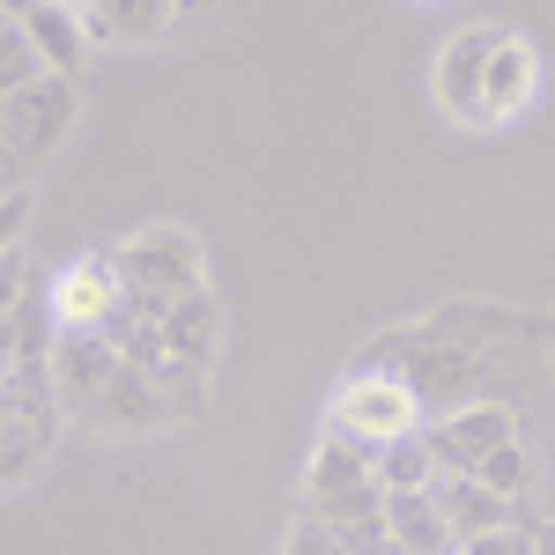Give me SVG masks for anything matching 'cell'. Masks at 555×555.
<instances>
[{
  "instance_id": "cell-16",
  "label": "cell",
  "mask_w": 555,
  "mask_h": 555,
  "mask_svg": "<svg viewBox=\"0 0 555 555\" xmlns=\"http://www.w3.org/2000/svg\"><path fill=\"white\" fill-rule=\"evenodd\" d=\"M474 474H481L496 496H512V504H526V496H533V452H526L518 437H512V444H496V452H489Z\"/></svg>"
},
{
  "instance_id": "cell-13",
  "label": "cell",
  "mask_w": 555,
  "mask_h": 555,
  "mask_svg": "<svg viewBox=\"0 0 555 555\" xmlns=\"http://www.w3.org/2000/svg\"><path fill=\"white\" fill-rule=\"evenodd\" d=\"M385 533L408 555H460V533L437 504V489H408V496H385Z\"/></svg>"
},
{
  "instance_id": "cell-3",
  "label": "cell",
  "mask_w": 555,
  "mask_h": 555,
  "mask_svg": "<svg viewBox=\"0 0 555 555\" xmlns=\"http://www.w3.org/2000/svg\"><path fill=\"white\" fill-rule=\"evenodd\" d=\"M112 253H119L133 311H178L193 289H208V253H201V237L185 222H149Z\"/></svg>"
},
{
  "instance_id": "cell-10",
  "label": "cell",
  "mask_w": 555,
  "mask_h": 555,
  "mask_svg": "<svg viewBox=\"0 0 555 555\" xmlns=\"http://www.w3.org/2000/svg\"><path fill=\"white\" fill-rule=\"evenodd\" d=\"M371 481H378V452L356 444L348 429H326L311 444V460H304V504H334V496H356Z\"/></svg>"
},
{
  "instance_id": "cell-9",
  "label": "cell",
  "mask_w": 555,
  "mask_h": 555,
  "mask_svg": "<svg viewBox=\"0 0 555 555\" xmlns=\"http://www.w3.org/2000/svg\"><path fill=\"white\" fill-rule=\"evenodd\" d=\"M512 437H518L512 408L481 400V408H452V415H437V423H429V452H437V467H444V474H474L496 444H512Z\"/></svg>"
},
{
  "instance_id": "cell-22",
  "label": "cell",
  "mask_w": 555,
  "mask_h": 555,
  "mask_svg": "<svg viewBox=\"0 0 555 555\" xmlns=\"http://www.w3.org/2000/svg\"><path fill=\"white\" fill-rule=\"evenodd\" d=\"M415 8H437V0H415Z\"/></svg>"
},
{
  "instance_id": "cell-15",
  "label": "cell",
  "mask_w": 555,
  "mask_h": 555,
  "mask_svg": "<svg viewBox=\"0 0 555 555\" xmlns=\"http://www.w3.org/2000/svg\"><path fill=\"white\" fill-rule=\"evenodd\" d=\"M437 452H429V429L400 437V444H378V489L385 496H408V489H437Z\"/></svg>"
},
{
  "instance_id": "cell-23",
  "label": "cell",
  "mask_w": 555,
  "mask_h": 555,
  "mask_svg": "<svg viewBox=\"0 0 555 555\" xmlns=\"http://www.w3.org/2000/svg\"><path fill=\"white\" fill-rule=\"evenodd\" d=\"M75 8H89V0H75Z\"/></svg>"
},
{
  "instance_id": "cell-21",
  "label": "cell",
  "mask_w": 555,
  "mask_h": 555,
  "mask_svg": "<svg viewBox=\"0 0 555 555\" xmlns=\"http://www.w3.org/2000/svg\"><path fill=\"white\" fill-rule=\"evenodd\" d=\"M548 518H555V481H548Z\"/></svg>"
},
{
  "instance_id": "cell-20",
  "label": "cell",
  "mask_w": 555,
  "mask_h": 555,
  "mask_svg": "<svg viewBox=\"0 0 555 555\" xmlns=\"http://www.w3.org/2000/svg\"><path fill=\"white\" fill-rule=\"evenodd\" d=\"M178 15H222V0H178Z\"/></svg>"
},
{
  "instance_id": "cell-11",
  "label": "cell",
  "mask_w": 555,
  "mask_h": 555,
  "mask_svg": "<svg viewBox=\"0 0 555 555\" xmlns=\"http://www.w3.org/2000/svg\"><path fill=\"white\" fill-rule=\"evenodd\" d=\"M89 38L104 52H141V44H164V30H178V0H89Z\"/></svg>"
},
{
  "instance_id": "cell-5",
  "label": "cell",
  "mask_w": 555,
  "mask_h": 555,
  "mask_svg": "<svg viewBox=\"0 0 555 555\" xmlns=\"http://www.w3.org/2000/svg\"><path fill=\"white\" fill-rule=\"evenodd\" d=\"M44 304H52V326H60V334H104V326L127 311L119 253H75L44 282Z\"/></svg>"
},
{
  "instance_id": "cell-12",
  "label": "cell",
  "mask_w": 555,
  "mask_h": 555,
  "mask_svg": "<svg viewBox=\"0 0 555 555\" xmlns=\"http://www.w3.org/2000/svg\"><path fill=\"white\" fill-rule=\"evenodd\" d=\"M8 23H23V30L38 38V52H44V67H52V75H82L89 52H96L89 15L75 8V0H38L30 15H8Z\"/></svg>"
},
{
  "instance_id": "cell-14",
  "label": "cell",
  "mask_w": 555,
  "mask_h": 555,
  "mask_svg": "<svg viewBox=\"0 0 555 555\" xmlns=\"http://www.w3.org/2000/svg\"><path fill=\"white\" fill-rule=\"evenodd\" d=\"M437 504H444V518H452L460 541H474V533L512 526V518H518V504H512V496H496L481 474H437Z\"/></svg>"
},
{
  "instance_id": "cell-6",
  "label": "cell",
  "mask_w": 555,
  "mask_h": 555,
  "mask_svg": "<svg viewBox=\"0 0 555 555\" xmlns=\"http://www.w3.org/2000/svg\"><path fill=\"white\" fill-rule=\"evenodd\" d=\"M496 38H504V23H467V30H452V38L437 44V60H429V96H437V112L460 119V127H474V133H481V75H489Z\"/></svg>"
},
{
  "instance_id": "cell-17",
  "label": "cell",
  "mask_w": 555,
  "mask_h": 555,
  "mask_svg": "<svg viewBox=\"0 0 555 555\" xmlns=\"http://www.w3.org/2000/svg\"><path fill=\"white\" fill-rule=\"evenodd\" d=\"M38 75H52L38 38L23 23H0V89H23V82H38Z\"/></svg>"
},
{
  "instance_id": "cell-18",
  "label": "cell",
  "mask_w": 555,
  "mask_h": 555,
  "mask_svg": "<svg viewBox=\"0 0 555 555\" xmlns=\"http://www.w3.org/2000/svg\"><path fill=\"white\" fill-rule=\"evenodd\" d=\"M282 555H356V548H348L341 526H326L319 512H304V526L289 533V548H282Z\"/></svg>"
},
{
  "instance_id": "cell-8",
  "label": "cell",
  "mask_w": 555,
  "mask_h": 555,
  "mask_svg": "<svg viewBox=\"0 0 555 555\" xmlns=\"http://www.w3.org/2000/svg\"><path fill=\"white\" fill-rule=\"evenodd\" d=\"M178 408H171V392L149 378L141 363H119V378L104 385L96 400H89L75 423H96V429H112V437H149V429H164Z\"/></svg>"
},
{
  "instance_id": "cell-4",
  "label": "cell",
  "mask_w": 555,
  "mask_h": 555,
  "mask_svg": "<svg viewBox=\"0 0 555 555\" xmlns=\"http://www.w3.org/2000/svg\"><path fill=\"white\" fill-rule=\"evenodd\" d=\"M326 415L334 429H348L356 444H400V437H415L423 423V385L408 378V371H385V363H363V371H348L334 385V400H326Z\"/></svg>"
},
{
  "instance_id": "cell-2",
  "label": "cell",
  "mask_w": 555,
  "mask_h": 555,
  "mask_svg": "<svg viewBox=\"0 0 555 555\" xmlns=\"http://www.w3.org/2000/svg\"><path fill=\"white\" fill-rule=\"evenodd\" d=\"M75 119H82L75 75H38L23 89H0V171H8V185H38L44 164L67 149Z\"/></svg>"
},
{
  "instance_id": "cell-7",
  "label": "cell",
  "mask_w": 555,
  "mask_h": 555,
  "mask_svg": "<svg viewBox=\"0 0 555 555\" xmlns=\"http://www.w3.org/2000/svg\"><path fill=\"white\" fill-rule=\"evenodd\" d=\"M533 96H541V44L518 38V30H504L496 52H489V75H481V133L526 119Z\"/></svg>"
},
{
  "instance_id": "cell-1",
  "label": "cell",
  "mask_w": 555,
  "mask_h": 555,
  "mask_svg": "<svg viewBox=\"0 0 555 555\" xmlns=\"http://www.w3.org/2000/svg\"><path fill=\"white\" fill-rule=\"evenodd\" d=\"M67 415L75 408L60 392L52 356H8V385H0V467H8V489L38 481V467L52 460Z\"/></svg>"
},
{
  "instance_id": "cell-19",
  "label": "cell",
  "mask_w": 555,
  "mask_h": 555,
  "mask_svg": "<svg viewBox=\"0 0 555 555\" xmlns=\"http://www.w3.org/2000/svg\"><path fill=\"white\" fill-rule=\"evenodd\" d=\"M460 555H541V533H518V526H489V533L460 541Z\"/></svg>"
}]
</instances>
